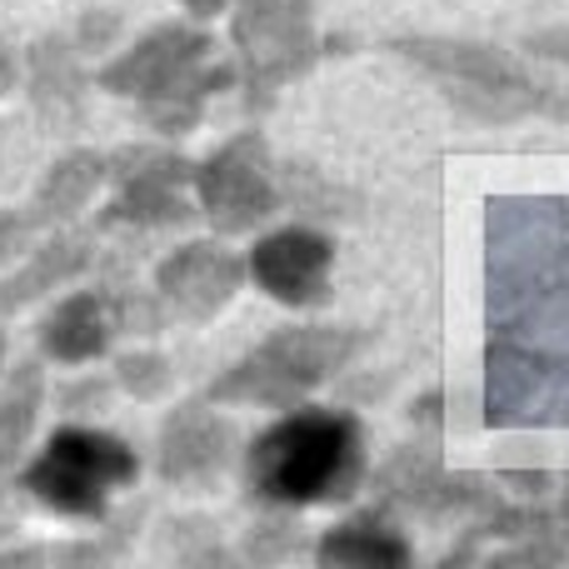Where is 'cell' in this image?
I'll return each instance as SVG.
<instances>
[{
  "label": "cell",
  "mask_w": 569,
  "mask_h": 569,
  "mask_svg": "<svg viewBox=\"0 0 569 569\" xmlns=\"http://www.w3.org/2000/svg\"><path fill=\"white\" fill-rule=\"evenodd\" d=\"M485 420L569 425V206L555 196L490 206Z\"/></svg>",
  "instance_id": "cell-1"
},
{
  "label": "cell",
  "mask_w": 569,
  "mask_h": 569,
  "mask_svg": "<svg viewBox=\"0 0 569 569\" xmlns=\"http://www.w3.org/2000/svg\"><path fill=\"white\" fill-rule=\"evenodd\" d=\"M365 480H370L365 425L350 410L295 405L246 450V485L270 510L350 505Z\"/></svg>",
  "instance_id": "cell-2"
},
{
  "label": "cell",
  "mask_w": 569,
  "mask_h": 569,
  "mask_svg": "<svg viewBox=\"0 0 569 569\" xmlns=\"http://www.w3.org/2000/svg\"><path fill=\"white\" fill-rule=\"evenodd\" d=\"M96 86L136 100L140 120L156 136H186L200 126L206 106L220 90L240 86V66L220 56L216 36H206L200 26L166 20V26L146 30L130 50H120L96 76Z\"/></svg>",
  "instance_id": "cell-3"
},
{
  "label": "cell",
  "mask_w": 569,
  "mask_h": 569,
  "mask_svg": "<svg viewBox=\"0 0 569 569\" xmlns=\"http://www.w3.org/2000/svg\"><path fill=\"white\" fill-rule=\"evenodd\" d=\"M400 50L465 120L475 126H520V120H569V90L545 86L520 56L485 40L405 36Z\"/></svg>",
  "instance_id": "cell-4"
},
{
  "label": "cell",
  "mask_w": 569,
  "mask_h": 569,
  "mask_svg": "<svg viewBox=\"0 0 569 569\" xmlns=\"http://www.w3.org/2000/svg\"><path fill=\"white\" fill-rule=\"evenodd\" d=\"M365 335L345 325H280L250 355L210 380L216 405H256V410H295L320 385H330L360 355Z\"/></svg>",
  "instance_id": "cell-5"
},
{
  "label": "cell",
  "mask_w": 569,
  "mask_h": 569,
  "mask_svg": "<svg viewBox=\"0 0 569 569\" xmlns=\"http://www.w3.org/2000/svg\"><path fill=\"white\" fill-rule=\"evenodd\" d=\"M140 480V455L96 425H60L20 470V490L66 520H106L110 495Z\"/></svg>",
  "instance_id": "cell-6"
},
{
  "label": "cell",
  "mask_w": 569,
  "mask_h": 569,
  "mask_svg": "<svg viewBox=\"0 0 569 569\" xmlns=\"http://www.w3.org/2000/svg\"><path fill=\"white\" fill-rule=\"evenodd\" d=\"M230 46H236L246 100L250 106H270L290 80H300L320 60L315 0H236Z\"/></svg>",
  "instance_id": "cell-7"
},
{
  "label": "cell",
  "mask_w": 569,
  "mask_h": 569,
  "mask_svg": "<svg viewBox=\"0 0 569 569\" xmlns=\"http://www.w3.org/2000/svg\"><path fill=\"white\" fill-rule=\"evenodd\" d=\"M110 160V206L100 210V236H156L180 230L200 216L196 206V160L166 146H120Z\"/></svg>",
  "instance_id": "cell-8"
},
{
  "label": "cell",
  "mask_w": 569,
  "mask_h": 569,
  "mask_svg": "<svg viewBox=\"0 0 569 569\" xmlns=\"http://www.w3.org/2000/svg\"><path fill=\"white\" fill-rule=\"evenodd\" d=\"M495 475H450L435 450V440L405 445L375 470V505L405 520L445 525V530H470L500 505Z\"/></svg>",
  "instance_id": "cell-9"
},
{
  "label": "cell",
  "mask_w": 569,
  "mask_h": 569,
  "mask_svg": "<svg viewBox=\"0 0 569 569\" xmlns=\"http://www.w3.org/2000/svg\"><path fill=\"white\" fill-rule=\"evenodd\" d=\"M196 206L216 236H250L280 210V176L260 130H240L236 140L196 166Z\"/></svg>",
  "instance_id": "cell-10"
},
{
  "label": "cell",
  "mask_w": 569,
  "mask_h": 569,
  "mask_svg": "<svg viewBox=\"0 0 569 569\" xmlns=\"http://www.w3.org/2000/svg\"><path fill=\"white\" fill-rule=\"evenodd\" d=\"M240 460V435L236 420L216 410V400H186L160 420L156 440V475L170 490L186 495H210L230 480Z\"/></svg>",
  "instance_id": "cell-11"
},
{
  "label": "cell",
  "mask_w": 569,
  "mask_h": 569,
  "mask_svg": "<svg viewBox=\"0 0 569 569\" xmlns=\"http://www.w3.org/2000/svg\"><path fill=\"white\" fill-rule=\"evenodd\" d=\"M246 266H250V280L276 305H284V310H315V305L330 300L335 240L315 220H295V226L260 236Z\"/></svg>",
  "instance_id": "cell-12"
},
{
  "label": "cell",
  "mask_w": 569,
  "mask_h": 569,
  "mask_svg": "<svg viewBox=\"0 0 569 569\" xmlns=\"http://www.w3.org/2000/svg\"><path fill=\"white\" fill-rule=\"evenodd\" d=\"M246 276H250V266L236 250L220 246V240H190V246L170 250L156 266V290L166 295V305L176 315L206 325L236 300Z\"/></svg>",
  "instance_id": "cell-13"
},
{
  "label": "cell",
  "mask_w": 569,
  "mask_h": 569,
  "mask_svg": "<svg viewBox=\"0 0 569 569\" xmlns=\"http://www.w3.org/2000/svg\"><path fill=\"white\" fill-rule=\"evenodd\" d=\"M96 260L100 256H96V236H90V230H76V226L46 230V236L36 240V250H30L26 260H16V270L0 280V315H16V310H26V305L46 300L60 284H76Z\"/></svg>",
  "instance_id": "cell-14"
},
{
  "label": "cell",
  "mask_w": 569,
  "mask_h": 569,
  "mask_svg": "<svg viewBox=\"0 0 569 569\" xmlns=\"http://www.w3.org/2000/svg\"><path fill=\"white\" fill-rule=\"evenodd\" d=\"M315 560L325 569H405L415 560L410 540L400 535L390 510H360L355 520H340L315 540Z\"/></svg>",
  "instance_id": "cell-15"
},
{
  "label": "cell",
  "mask_w": 569,
  "mask_h": 569,
  "mask_svg": "<svg viewBox=\"0 0 569 569\" xmlns=\"http://www.w3.org/2000/svg\"><path fill=\"white\" fill-rule=\"evenodd\" d=\"M116 340V320H110L106 290H70L40 325V350L56 365H90L110 350Z\"/></svg>",
  "instance_id": "cell-16"
},
{
  "label": "cell",
  "mask_w": 569,
  "mask_h": 569,
  "mask_svg": "<svg viewBox=\"0 0 569 569\" xmlns=\"http://www.w3.org/2000/svg\"><path fill=\"white\" fill-rule=\"evenodd\" d=\"M80 50L66 36H46L30 46V106L50 120V126L70 130L86 116V70H80Z\"/></svg>",
  "instance_id": "cell-17"
},
{
  "label": "cell",
  "mask_w": 569,
  "mask_h": 569,
  "mask_svg": "<svg viewBox=\"0 0 569 569\" xmlns=\"http://www.w3.org/2000/svg\"><path fill=\"white\" fill-rule=\"evenodd\" d=\"M110 180V160L96 156V150H70V156H60L56 166L46 170V180H40L36 190V220L46 230L56 226H76L80 210H90V200L100 196V186Z\"/></svg>",
  "instance_id": "cell-18"
},
{
  "label": "cell",
  "mask_w": 569,
  "mask_h": 569,
  "mask_svg": "<svg viewBox=\"0 0 569 569\" xmlns=\"http://www.w3.org/2000/svg\"><path fill=\"white\" fill-rule=\"evenodd\" d=\"M40 405H46V375L36 360L16 365V370L0 380V475L20 460V450L30 445L40 420Z\"/></svg>",
  "instance_id": "cell-19"
},
{
  "label": "cell",
  "mask_w": 569,
  "mask_h": 569,
  "mask_svg": "<svg viewBox=\"0 0 569 569\" xmlns=\"http://www.w3.org/2000/svg\"><path fill=\"white\" fill-rule=\"evenodd\" d=\"M276 176H280V206H290L295 216L315 220V226H320V220H350L355 206H360L350 190L325 180L320 170H310V166H276Z\"/></svg>",
  "instance_id": "cell-20"
},
{
  "label": "cell",
  "mask_w": 569,
  "mask_h": 569,
  "mask_svg": "<svg viewBox=\"0 0 569 569\" xmlns=\"http://www.w3.org/2000/svg\"><path fill=\"white\" fill-rule=\"evenodd\" d=\"M106 305H110V320H116V335H156L166 325V295L160 290H140V284L126 280V260H120V276L116 266H106Z\"/></svg>",
  "instance_id": "cell-21"
},
{
  "label": "cell",
  "mask_w": 569,
  "mask_h": 569,
  "mask_svg": "<svg viewBox=\"0 0 569 569\" xmlns=\"http://www.w3.org/2000/svg\"><path fill=\"white\" fill-rule=\"evenodd\" d=\"M305 550H315V545L305 540L295 510L266 515V520L250 525V535H246V560H256V565H280V560H295V555H305Z\"/></svg>",
  "instance_id": "cell-22"
},
{
  "label": "cell",
  "mask_w": 569,
  "mask_h": 569,
  "mask_svg": "<svg viewBox=\"0 0 569 569\" xmlns=\"http://www.w3.org/2000/svg\"><path fill=\"white\" fill-rule=\"evenodd\" d=\"M116 385L130 395V400L140 405H156L170 395V385H176V370H170V360L160 350H130L116 360Z\"/></svg>",
  "instance_id": "cell-23"
},
{
  "label": "cell",
  "mask_w": 569,
  "mask_h": 569,
  "mask_svg": "<svg viewBox=\"0 0 569 569\" xmlns=\"http://www.w3.org/2000/svg\"><path fill=\"white\" fill-rule=\"evenodd\" d=\"M116 36H120V16L106 6L86 10V16L76 20V30H70L80 56H110V50H116Z\"/></svg>",
  "instance_id": "cell-24"
},
{
  "label": "cell",
  "mask_w": 569,
  "mask_h": 569,
  "mask_svg": "<svg viewBox=\"0 0 569 569\" xmlns=\"http://www.w3.org/2000/svg\"><path fill=\"white\" fill-rule=\"evenodd\" d=\"M166 535H180V550H176V560H226V550H220V540H216V525L210 520H170L166 525Z\"/></svg>",
  "instance_id": "cell-25"
},
{
  "label": "cell",
  "mask_w": 569,
  "mask_h": 569,
  "mask_svg": "<svg viewBox=\"0 0 569 569\" xmlns=\"http://www.w3.org/2000/svg\"><path fill=\"white\" fill-rule=\"evenodd\" d=\"M40 220L36 210H10V216H0V260H26L30 250H36L40 240Z\"/></svg>",
  "instance_id": "cell-26"
},
{
  "label": "cell",
  "mask_w": 569,
  "mask_h": 569,
  "mask_svg": "<svg viewBox=\"0 0 569 569\" xmlns=\"http://www.w3.org/2000/svg\"><path fill=\"white\" fill-rule=\"evenodd\" d=\"M110 390H116V375H96V380L66 385L56 400H60V410H70V415H100L110 400Z\"/></svg>",
  "instance_id": "cell-27"
},
{
  "label": "cell",
  "mask_w": 569,
  "mask_h": 569,
  "mask_svg": "<svg viewBox=\"0 0 569 569\" xmlns=\"http://www.w3.org/2000/svg\"><path fill=\"white\" fill-rule=\"evenodd\" d=\"M525 50H530L535 60H550V66H565V70H569V26L540 30V36L525 40Z\"/></svg>",
  "instance_id": "cell-28"
},
{
  "label": "cell",
  "mask_w": 569,
  "mask_h": 569,
  "mask_svg": "<svg viewBox=\"0 0 569 569\" xmlns=\"http://www.w3.org/2000/svg\"><path fill=\"white\" fill-rule=\"evenodd\" d=\"M440 405H445V395H440V390H430V395H420V400H415V410H410V420L420 425V430H430V440L440 435V425H445Z\"/></svg>",
  "instance_id": "cell-29"
},
{
  "label": "cell",
  "mask_w": 569,
  "mask_h": 569,
  "mask_svg": "<svg viewBox=\"0 0 569 569\" xmlns=\"http://www.w3.org/2000/svg\"><path fill=\"white\" fill-rule=\"evenodd\" d=\"M16 86H20V60H16V50L0 40V100H6Z\"/></svg>",
  "instance_id": "cell-30"
},
{
  "label": "cell",
  "mask_w": 569,
  "mask_h": 569,
  "mask_svg": "<svg viewBox=\"0 0 569 569\" xmlns=\"http://www.w3.org/2000/svg\"><path fill=\"white\" fill-rule=\"evenodd\" d=\"M176 6H186L190 20H216L220 10H230V0H176Z\"/></svg>",
  "instance_id": "cell-31"
},
{
  "label": "cell",
  "mask_w": 569,
  "mask_h": 569,
  "mask_svg": "<svg viewBox=\"0 0 569 569\" xmlns=\"http://www.w3.org/2000/svg\"><path fill=\"white\" fill-rule=\"evenodd\" d=\"M0 365H6V335H0Z\"/></svg>",
  "instance_id": "cell-32"
}]
</instances>
